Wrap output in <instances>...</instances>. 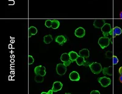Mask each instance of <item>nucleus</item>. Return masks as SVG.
I'll list each match as a JSON object with an SVG mask.
<instances>
[{
    "mask_svg": "<svg viewBox=\"0 0 122 94\" xmlns=\"http://www.w3.org/2000/svg\"><path fill=\"white\" fill-rule=\"evenodd\" d=\"M89 67L90 68V70L93 74H100L102 70H103V68L100 63H97V62H93L89 65Z\"/></svg>",
    "mask_w": 122,
    "mask_h": 94,
    "instance_id": "obj_1",
    "label": "nucleus"
},
{
    "mask_svg": "<svg viewBox=\"0 0 122 94\" xmlns=\"http://www.w3.org/2000/svg\"><path fill=\"white\" fill-rule=\"evenodd\" d=\"M101 29L104 37H107L109 35L112 36L113 28H111V25L109 24H107L106 23V24L101 28Z\"/></svg>",
    "mask_w": 122,
    "mask_h": 94,
    "instance_id": "obj_2",
    "label": "nucleus"
},
{
    "mask_svg": "<svg viewBox=\"0 0 122 94\" xmlns=\"http://www.w3.org/2000/svg\"><path fill=\"white\" fill-rule=\"evenodd\" d=\"M98 44L101 49H105L110 44V39L107 37H101L98 40Z\"/></svg>",
    "mask_w": 122,
    "mask_h": 94,
    "instance_id": "obj_3",
    "label": "nucleus"
},
{
    "mask_svg": "<svg viewBox=\"0 0 122 94\" xmlns=\"http://www.w3.org/2000/svg\"><path fill=\"white\" fill-rule=\"evenodd\" d=\"M99 83L101 85V86L103 87H106L109 86L111 84V79L107 77H101L98 78V79Z\"/></svg>",
    "mask_w": 122,
    "mask_h": 94,
    "instance_id": "obj_4",
    "label": "nucleus"
},
{
    "mask_svg": "<svg viewBox=\"0 0 122 94\" xmlns=\"http://www.w3.org/2000/svg\"><path fill=\"white\" fill-rule=\"evenodd\" d=\"M67 71V66L64 64L59 63L56 66V72L60 76L64 75Z\"/></svg>",
    "mask_w": 122,
    "mask_h": 94,
    "instance_id": "obj_5",
    "label": "nucleus"
},
{
    "mask_svg": "<svg viewBox=\"0 0 122 94\" xmlns=\"http://www.w3.org/2000/svg\"><path fill=\"white\" fill-rule=\"evenodd\" d=\"M61 60L66 66H69L70 63L72 62L71 60L69 54L67 53H64L62 54L61 57Z\"/></svg>",
    "mask_w": 122,
    "mask_h": 94,
    "instance_id": "obj_6",
    "label": "nucleus"
},
{
    "mask_svg": "<svg viewBox=\"0 0 122 94\" xmlns=\"http://www.w3.org/2000/svg\"><path fill=\"white\" fill-rule=\"evenodd\" d=\"M34 73L36 75H39L42 76H45L46 75V68L42 65L36 66L34 69Z\"/></svg>",
    "mask_w": 122,
    "mask_h": 94,
    "instance_id": "obj_7",
    "label": "nucleus"
},
{
    "mask_svg": "<svg viewBox=\"0 0 122 94\" xmlns=\"http://www.w3.org/2000/svg\"><path fill=\"white\" fill-rule=\"evenodd\" d=\"M75 35L78 38H83L86 35V30L82 27H79L75 30Z\"/></svg>",
    "mask_w": 122,
    "mask_h": 94,
    "instance_id": "obj_8",
    "label": "nucleus"
},
{
    "mask_svg": "<svg viewBox=\"0 0 122 94\" xmlns=\"http://www.w3.org/2000/svg\"><path fill=\"white\" fill-rule=\"evenodd\" d=\"M106 24L103 19H96L93 22V26L97 28H101Z\"/></svg>",
    "mask_w": 122,
    "mask_h": 94,
    "instance_id": "obj_9",
    "label": "nucleus"
},
{
    "mask_svg": "<svg viewBox=\"0 0 122 94\" xmlns=\"http://www.w3.org/2000/svg\"><path fill=\"white\" fill-rule=\"evenodd\" d=\"M62 86L63 84L61 82H54V84H53V87H52V90L54 92H58L59 90H61L62 89Z\"/></svg>",
    "mask_w": 122,
    "mask_h": 94,
    "instance_id": "obj_10",
    "label": "nucleus"
},
{
    "mask_svg": "<svg viewBox=\"0 0 122 94\" xmlns=\"http://www.w3.org/2000/svg\"><path fill=\"white\" fill-rule=\"evenodd\" d=\"M69 78L72 81H78L80 80V76H79V73L75 71H72L70 74Z\"/></svg>",
    "mask_w": 122,
    "mask_h": 94,
    "instance_id": "obj_11",
    "label": "nucleus"
},
{
    "mask_svg": "<svg viewBox=\"0 0 122 94\" xmlns=\"http://www.w3.org/2000/svg\"><path fill=\"white\" fill-rule=\"evenodd\" d=\"M56 42L59 44V45H63L64 43L67 42V39L64 35L57 36L55 39Z\"/></svg>",
    "mask_w": 122,
    "mask_h": 94,
    "instance_id": "obj_12",
    "label": "nucleus"
},
{
    "mask_svg": "<svg viewBox=\"0 0 122 94\" xmlns=\"http://www.w3.org/2000/svg\"><path fill=\"white\" fill-rule=\"evenodd\" d=\"M103 73L104 75H109V76H112L113 75V68L112 66H109V67H106L103 69Z\"/></svg>",
    "mask_w": 122,
    "mask_h": 94,
    "instance_id": "obj_13",
    "label": "nucleus"
},
{
    "mask_svg": "<svg viewBox=\"0 0 122 94\" xmlns=\"http://www.w3.org/2000/svg\"><path fill=\"white\" fill-rule=\"evenodd\" d=\"M79 56H81L84 57V59H87V58L89 57L90 53H89V51L87 49H83L82 50H81L79 52Z\"/></svg>",
    "mask_w": 122,
    "mask_h": 94,
    "instance_id": "obj_14",
    "label": "nucleus"
},
{
    "mask_svg": "<svg viewBox=\"0 0 122 94\" xmlns=\"http://www.w3.org/2000/svg\"><path fill=\"white\" fill-rule=\"evenodd\" d=\"M122 33V30L119 27H115L113 28L112 30V36L114 38H115L116 36L120 35Z\"/></svg>",
    "mask_w": 122,
    "mask_h": 94,
    "instance_id": "obj_15",
    "label": "nucleus"
},
{
    "mask_svg": "<svg viewBox=\"0 0 122 94\" xmlns=\"http://www.w3.org/2000/svg\"><path fill=\"white\" fill-rule=\"evenodd\" d=\"M77 65L79 66H82V65H86V62L85 60V59L81 56H79L78 57V59H76V60Z\"/></svg>",
    "mask_w": 122,
    "mask_h": 94,
    "instance_id": "obj_16",
    "label": "nucleus"
},
{
    "mask_svg": "<svg viewBox=\"0 0 122 94\" xmlns=\"http://www.w3.org/2000/svg\"><path fill=\"white\" fill-rule=\"evenodd\" d=\"M68 54H69L71 60L72 62L76 61V59H78V57H79L78 53H76V52H75V51H71V52L68 53Z\"/></svg>",
    "mask_w": 122,
    "mask_h": 94,
    "instance_id": "obj_17",
    "label": "nucleus"
},
{
    "mask_svg": "<svg viewBox=\"0 0 122 94\" xmlns=\"http://www.w3.org/2000/svg\"><path fill=\"white\" fill-rule=\"evenodd\" d=\"M28 31H29V37H31L37 33V29L35 27H30L29 28Z\"/></svg>",
    "mask_w": 122,
    "mask_h": 94,
    "instance_id": "obj_18",
    "label": "nucleus"
},
{
    "mask_svg": "<svg viewBox=\"0 0 122 94\" xmlns=\"http://www.w3.org/2000/svg\"><path fill=\"white\" fill-rule=\"evenodd\" d=\"M60 26V22L58 20L53 19L52 20L51 28L53 29H57Z\"/></svg>",
    "mask_w": 122,
    "mask_h": 94,
    "instance_id": "obj_19",
    "label": "nucleus"
},
{
    "mask_svg": "<svg viewBox=\"0 0 122 94\" xmlns=\"http://www.w3.org/2000/svg\"><path fill=\"white\" fill-rule=\"evenodd\" d=\"M53 37L51 35H48L46 36H45L44 38H43V41L45 44H50V42H51L53 41Z\"/></svg>",
    "mask_w": 122,
    "mask_h": 94,
    "instance_id": "obj_20",
    "label": "nucleus"
},
{
    "mask_svg": "<svg viewBox=\"0 0 122 94\" xmlns=\"http://www.w3.org/2000/svg\"><path fill=\"white\" fill-rule=\"evenodd\" d=\"M34 80L37 83L42 82L44 81V76H42L39 75H36V77H34Z\"/></svg>",
    "mask_w": 122,
    "mask_h": 94,
    "instance_id": "obj_21",
    "label": "nucleus"
},
{
    "mask_svg": "<svg viewBox=\"0 0 122 94\" xmlns=\"http://www.w3.org/2000/svg\"><path fill=\"white\" fill-rule=\"evenodd\" d=\"M45 26L47 28H51V25H52V20H46L45 24Z\"/></svg>",
    "mask_w": 122,
    "mask_h": 94,
    "instance_id": "obj_22",
    "label": "nucleus"
},
{
    "mask_svg": "<svg viewBox=\"0 0 122 94\" xmlns=\"http://www.w3.org/2000/svg\"><path fill=\"white\" fill-rule=\"evenodd\" d=\"M34 62V59L32 57V56L29 55L28 56V63H29V65H32Z\"/></svg>",
    "mask_w": 122,
    "mask_h": 94,
    "instance_id": "obj_23",
    "label": "nucleus"
},
{
    "mask_svg": "<svg viewBox=\"0 0 122 94\" xmlns=\"http://www.w3.org/2000/svg\"><path fill=\"white\" fill-rule=\"evenodd\" d=\"M118 62V59H117L116 56L113 57V64L114 65H117Z\"/></svg>",
    "mask_w": 122,
    "mask_h": 94,
    "instance_id": "obj_24",
    "label": "nucleus"
},
{
    "mask_svg": "<svg viewBox=\"0 0 122 94\" xmlns=\"http://www.w3.org/2000/svg\"><path fill=\"white\" fill-rule=\"evenodd\" d=\"M53 90L51 89V90H49L48 92H42L41 94H53Z\"/></svg>",
    "mask_w": 122,
    "mask_h": 94,
    "instance_id": "obj_25",
    "label": "nucleus"
},
{
    "mask_svg": "<svg viewBox=\"0 0 122 94\" xmlns=\"http://www.w3.org/2000/svg\"><path fill=\"white\" fill-rule=\"evenodd\" d=\"M90 94H100V92L98 90H93L90 92Z\"/></svg>",
    "mask_w": 122,
    "mask_h": 94,
    "instance_id": "obj_26",
    "label": "nucleus"
},
{
    "mask_svg": "<svg viewBox=\"0 0 122 94\" xmlns=\"http://www.w3.org/2000/svg\"><path fill=\"white\" fill-rule=\"evenodd\" d=\"M118 71H119V73L120 74V75H122V66H121V67L120 68Z\"/></svg>",
    "mask_w": 122,
    "mask_h": 94,
    "instance_id": "obj_27",
    "label": "nucleus"
},
{
    "mask_svg": "<svg viewBox=\"0 0 122 94\" xmlns=\"http://www.w3.org/2000/svg\"><path fill=\"white\" fill-rule=\"evenodd\" d=\"M119 80H120V82L122 83V75H121V76H120Z\"/></svg>",
    "mask_w": 122,
    "mask_h": 94,
    "instance_id": "obj_28",
    "label": "nucleus"
},
{
    "mask_svg": "<svg viewBox=\"0 0 122 94\" xmlns=\"http://www.w3.org/2000/svg\"><path fill=\"white\" fill-rule=\"evenodd\" d=\"M120 18L122 19V11L120 12Z\"/></svg>",
    "mask_w": 122,
    "mask_h": 94,
    "instance_id": "obj_29",
    "label": "nucleus"
},
{
    "mask_svg": "<svg viewBox=\"0 0 122 94\" xmlns=\"http://www.w3.org/2000/svg\"><path fill=\"white\" fill-rule=\"evenodd\" d=\"M65 94H70V93H66Z\"/></svg>",
    "mask_w": 122,
    "mask_h": 94,
    "instance_id": "obj_30",
    "label": "nucleus"
}]
</instances>
